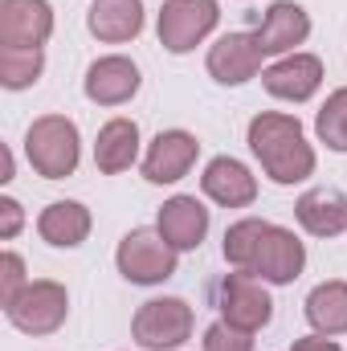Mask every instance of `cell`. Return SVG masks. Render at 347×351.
Instances as JSON below:
<instances>
[{"label": "cell", "instance_id": "obj_17", "mask_svg": "<svg viewBox=\"0 0 347 351\" xmlns=\"http://www.w3.org/2000/svg\"><path fill=\"white\" fill-rule=\"evenodd\" d=\"M294 217L311 237H339L347 229V196L339 188H311L298 196Z\"/></svg>", "mask_w": 347, "mask_h": 351}, {"label": "cell", "instance_id": "obj_3", "mask_svg": "<svg viewBox=\"0 0 347 351\" xmlns=\"http://www.w3.org/2000/svg\"><path fill=\"white\" fill-rule=\"evenodd\" d=\"M4 315L25 335H53L70 315V290L53 278H37L4 306Z\"/></svg>", "mask_w": 347, "mask_h": 351}, {"label": "cell", "instance_id": "obj_7", "mask_svg": "<svg viewBox=\"0 0 347 351\" xmlns=\"http://www.w3.org/2000/svg\"><path fill=\"white\" fill-rule=\"evenodd\" d=\"M221 319L233 323V327H241V331H250V335L261 331L274 319V302H270L265 282L254 278V274H246V269L229 274L221 282Z\"/></svg>", "mask_w": 347, "mask_h": 351}, {"label": "cell", "instance_id": "obj_23", "mask_svg": "<svg viewBox=\"0 0 347 351\" xmlns=\"http://www.w3.org/2000/svg\"><path fill=\"white\" fill-rule=\"evenodd\" d=\"M45 70V53L41 49H12V45H0V82L8 90H25L33 86Z\"/></svg>", "mask_w": 347, "mask_h": 351}, {"label": "cell", "instance_id": "obj_5", "mask_svg": "<svg viewBox=\"0 0 347 351\" xmlns=\"http://www.w3.org/2000/svg\"><path fill=\"white\" fill-rule=\"evenodd\" d=\"M192 306L184 298H152L135 311L131 335L143 351H176L192 339Z\"/></svg>", "mask_w": 347, "mask_h": 351}, {"label": "cell", "instance_id": "obj_18", "mask_svg": "<svg viewBox=\"0 0 347 351\" xmlns=\"http://www.w3.org/2000/svg\"><path fill=\"white\" fill-rule=\"evenodd\" d=\"M86 25L106 45L135 41L143 33V0H94L86 12Z\"/></svg>", "mask_w": 347, "mask_h": 351}, {"label": "cell", "instance_id": "obj_9", "mask_svg": "<svg viewBox=\"0 0 347 351\" xmlns=\"http://www.w3.org/2000/svg\"><path fill=\"white\" fill-rule=\"evenodd\" d=\"M53 33L49 0H0V45L41 49Z\"/></svg>", "mask_w": 347, "mask_h": 351}, {"label": "cell", "instance_id": "obj_15", "mask_svg": "<svg viewBox=\"0 0 347 351\" xmlns=\"http://www.w3.org/2000/svg\"><path fill=\"white\" fill-rule=\"evenodd\" d=\"M200 188L221 208H246V204L258 200V180H254V172L241 160H233V156H217L204 168V176H200Z\"/></svg>", "mask_w": 347, "mask_h": 351}, {"label": "cell", "instance_id": "obj_16", "mask_svg": "<svg viewBox=\"0 0 347 351\" xmlns=\"http://www.w3.org/2000/svg\"><path fill=\"white\" fill-rule=\"evenodd\" d=\"M156 229L180 254L184 250H200V241L208 233V208L196 196H172V200H164V208L156 217Z\"/></svg>", "mask_w": 347, "mask_h": 351}, {"label": "cell", "instance_id": "obj_8", "mask_svg": "<svg viewBox=\"0 0 347 351\" xmlns=\"http://www.w3.org/2000/svg\"><path fill=\"white\" fill-rule=\"evenodd\" d=\"M302 265H307V245L290 229L265 225V233L258 241V254H254V262H250L246 274H254V278L270 282V286H290L302 274Z\"/></svg>", "mask_w": 347, "mask_h": 351}, {"label": "cell", "instance_id": "obj_2", "mask_svg": "<svg viewBox=\"0 0 347 351\" xmlns=\"http://www.w3.org/2000/svg\"><path fill=\"white\" fill-rule=\"evenodd\" d=\"M25 156L33 164V172L45 180H66L78 172L82 160V139L74 119L66 114H41L33 119V127L25 131Z\"/></svg>", "mask_w": 347, "mask_h": 351}, {"label": "cell", "instance_id": "obj_11", "mask_svg": "<svg viewBox=\"0 0 347 351\" xmlns=\"http://www.w3.org/2000/svg\"><path fill=\"white\" fill-rule=\"evenodd\" d=\"M261 53L258 37L254 33H225L217 37V45L208 49V74L221 82V86H241L250 78H258L261 70Z\"/></svg>", "mask_w": 347, "mask_h": 351}, {"label": "cell", "instance_id": "obj_10", "mask_svg": "<svg viewBox=\"0 0 347 351\" xmlns=\"http://www.w3.org/2000/svg\"><path fill=\"white\" fill-rule=\"evenodd\" d=\"M254 37H258V49L265 53V58L298 53L294 45H302V41L311 37V16H307L302 4H294V0H278V4L265 8V16H261V25H258Z\"/></svg>", "mask_w": 347, "mask_h": 351}, {"label": "cell", "instance_id": "obj_22", "mask_svg": "<svg viewBox=\"0 0 347 351\" xmlns=\"http://www.w3.org/2000/svg\"><path fill=\"white\" fill-rule=\"evenodd\" d=\"M265 225H270V221L241 217V221H233V225L225 229V245H221V254H225V262L233 265V269H250L254 254H258L261 233H265Z\"/></svg>", "mask_w": 347, "mask_h": 351}, {"label": "cell", "instance_id": "obj_4", "mask_svg": "<svg viewBox=\"0 0 347 351\" xmlns=\"http://www.w3.org/2000/svg\"><path fill=\"white\" fill-rule=\"evenodd\" d=\"M176 254L160 229H131L123 241H119V254H115V265L127 282L135 286H160L176 274Z\"/></svg>", "mask_w": 347, "mask_h": 351}, {"label": "cell", "instance_id": "obj_12", "mask_svg": "<svg viewBox=\"0 0 347 351\" xmlns=\"http://www.w3.org/2000/svg\"><path fill=\"white\" fill-rule=\"evenodd\" d=\"M196 156H200L196 135H188V131H160L152 139L147 156H143V176L152 184H176V180H184L192 172Z\"/></svg>", "mask_w": 347, "mask_h": 351}, {"label": "cell", "instance_id": "obj_20", "mask_svg": "<svg viewBox=\"0 0 347 351\" xmlns=\"http://www.w3.org/2000/svg\"><path fill=\"white\" fill-rule=\"evenodd\" d=\"M135 160H139V127H135V119H110L98 131V139H94L98 172L119 176V172H127Z\"/></svg>", "mask_w": 347, "mask_h": 351}, {"label": "cell", "instance_id": "obj_19", "mask_svg": "<svg viewBox=\"0 0 347 351\" xmlns=\"http://www.w3.org/2000/svg\"><path fill=\"white\" fill-rule=\"evenodd\" d=\"M90 225H94V221H90V208L82 200H53V204H45L41 217H37L41 241H49V245H58V250H78L90 237Z\"/></svg>", "mask_w": 347, "mask_h": 351}, {"label": "cell", "instance_id": "obj_1", "mask_svg": "<svg viewBox=\"0 0 347 351\" xmlns=\"http://www.w3.org/2000/svg\"><path fill=\"white\" fill-rule=\"evenodd\" d=\"M250 152L274 184H302L315 176V147L307 143L294 114L261 110L258 119H250Z\"/></svg>", "mask_w": 347, "mask_h": 351}, {"label": "cell", "instance_id": "obj_25", "mask_svg": "<svg viewBox=\"0 0 347 351\" xmlns=\"http://www.w3.org/2000/svg\"><path fill=\"white\" fill-rule=\"evenodd\" d=\"M204 351H254V335L221 319L204 331Z\"/></svg>", "mask_w": 347, "mask_h": 351}, {"label": "cell", "instance_id": "obj_13", "mask_svg": "<svg viewBox=\"0 0 347 351\" xmlns=\"http://www.w3.org/2000/svg\"><path fill=\"white\" fill-rule=\"evenodd\" d=\"M261 86L274 98L286 102H307L315 90L323 86V62L315 53H286L270 70H261Z\"/></svg>", "mask_w": 347, "mask_h": 351}, {"label": "cell", "instance_id": "obj_21", "mask_svg": "<svg viewBox=\"0 0 347 351\" xmlns=\"http://www.w3.org/2000/svg\"><path fill=\"white\" fill-rule=\"evenodd\" d=\"M307 323L319 335H347V282L331 278L307 294Z\"/></svg>", "mask_w": 347, "mask_h": 351}, {"label": "cell", "instance_id": "obj_14", "mask_svg": "<svg viewBox=\"0 0 347 351\" xmlns=\"http://www.w3.org/2000/svg\"><path fill=\"white\" fill-rule=\"evenodd\" d=\"M139 66L123 53H110V58H98L90 62L86 70V98L98 106H123L139 94Z\"/></svg>", "mask_w": 347, "mask_h": 351}, {"label": "cell", "instance_id": "obj_27", "mask_svg": "<svg viewBox=\"0 0 347 351\" xmlns=\"http://www.w3.org/2000/svg\"><path fill=\"white\" fill-rule=\"evenodd\" d=\"M21 225H25V208H21L12 196H4V200H0V237L12 241V237L21 233Z\"/></svg>", "mask_w": 347, "mask_h": 351}, {"label": "cell", "instance_id": "obj_6", "mask_svg": "<svg viewBox=\"0 0 347 351\" xmlns=\"http://www.w3.org/2000/svg\"><path fill=\"white\" fill-rule=\"evenodd\" d=\"M221 21L217 0H164L160 8V45L168 53H188L196 49Z\"/></svg>", "mask_w": 347, "mask_h": 351}, {"label": "cell", "instance_id": "obj_24", "mask_svg": "<svg viewBox=\"0 0 347 351\" xmlns=\"http://www.w3.org/2000/svg\"><path fill=\"white\" fill-rule=\"evenodd\" d=\"M315 131H319V143H327L331 152H347V86L327 94L323 110L315 114Z\"/></svg>", "mask_w": 347, "mask_h": 351}, {"label": "cell", "instance_id": "obj_26", "mask_svg": "<svg viewBox=\"0 0 347 351\" xmlns=\"http://www.w3.org/2000/svg\"><path fill=\"white\" fill-rule=\"evenodd\" d=\"M25 286H29V278H25V262H21V254L8 250V254L0 258V302L8 306Z\"/></svg>", "mask_w": 347, "mask_h": 351}, {"label": "cell", "instance_id": "obj_28", "mask_svg": "<svg viewBox=\"0 0 347 351\" xmlns=\"http://www.w3.org/2000/svg\"><path fill=\"white\" fill-rule=\"evenodd\" d=\"M290 351H344V348H339L331 335H319V331H315V335L294 339V343H290Z\"/></svg>", "mask_w": 347, "mask_h": 351}]
</instances>
